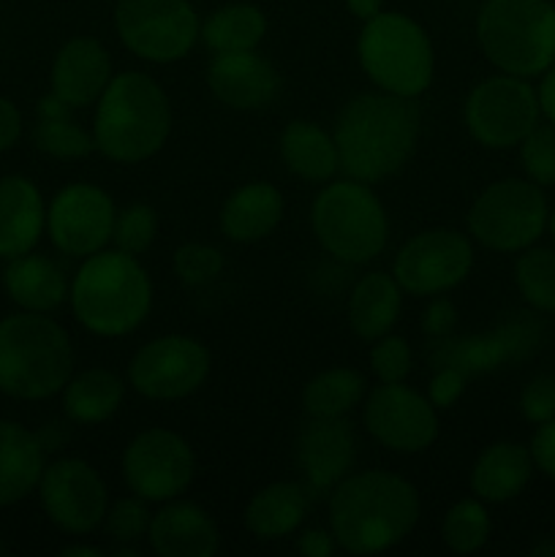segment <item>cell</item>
I'll return each mask as SVG.
<instances>
[{"instance_id": "6da1fadb", "label": "cell", "mask_w": 555, "mask_h": 557, "mask_svg": "<svg viewBox=\"0 0 555 557\" xmlns=\"http://www.w3.org/2000/svg\"><path fill=\"white\" fill-rule=\"evenodd\" d=\"M422 134L417 98L384 90L357 92L335 120L341 172L359 183L379 185L395 177L411 161Z\"/></svg>"}, {"instance_id": "7a4b0ae2", "label": "cell", "mask_w": 555, "mask_h": 557, "mask_svg": "<svg viewBox=\"0 0 555 557\" xmlns=\"http://www.w3.org/2000/svg\"><path fill=\"white\" fill-rule=\"evenodd\" d=\"M337 549L348 555H381L406 542L422 515L417 487L406 476L381 468L348 473L326 504Z\"/></svg>"}, {"instance_id": "3957f363", "label": "cell", "mask_w": 555, "mask_h": 557, "mask_svg": "<svg viewBox=\"0 0 555 557\" xmlns=\"http://www.w3.org/2000/svg\"><path fill=\"white\" fill-rule=\"evenodd\" d=\"M156 302L150 272L139 256L103 248L82 259L71 277L69 305L82 330L118 341L139 330Z\"/></svg>"}, {"instance_id": "277c9868", "label": "cell", "mask_w": 555, "mask_h": 557, "mask_svg": "<svg viewBox=\"0 0 555 557\" xmlns=\"http://www.w3.org/2000/svg\"><path fill=\"white\" fill-rule=\"evenodd\" d=\"M92 141L107 161H150L172 134V101L145 71H120L92 107Z\"/></svg>"}, {"instance_id": "5b68a950", "label": "cell", "mask_w": 555, "mask_h": 557, "mask_svg": "<svg viewBox=\"0 0 555 557\" xmlns=\"http://www.w3.org/2000/svg\"><path fill=\"white\" fill-rule=\"evenodd\" d=\"M74 375V343L49 313L0 319V392L11 400L41 403L60 395Z\"/></svg>"}, {"instance_id": "8992f818", "label": "cell", "mask_w": 555, "mask_h": 557, "mask_svg": "<svg viewBox=\"0 0 555 557\" xmlns=\"http://www.w3.org/2000/svg\"><path fill=\"white\" fill-rule=\"evenodd\" d=\"M313 237L343 264H368L390 243V215L373 185L346 177L321 185L310 205Z\"/></svg>"}, {"instance_id": "52a82bcc", "label": "cell", "mask_w": 555, "mask_h": 557, "mask_svg": "<svg viewBox=\"0 0 555 557\" xmlns=\"http://www.w3.org/2000/svg\"><path fill=\"white\" fill-rule=\"evenodd\" d=\"M473 33L501 74L533 79L555 63V3L550 0H484Z\"/></svg>"}, {"instance_id": "ba28073f", "label": "cell", "mask_w": 555, "mask_h": 557, "mask_svg": "<svg viewBox=\"0 0 555 557\" xmlns=\"http://www.w3.org/2000/svg\"><path fill=\"white\" fill-rule=\"evenodd\" d=\"M357 60L375 90L419 98L435 76V49L428 30L403 11H381L362 22Z\"/></svg>"}, {"instance_id": "9c48e42d", "label": "cell", "mask_w": 555, "mask_h": 557, "mask_svg": "<svg viewBox=\"0 0 555 557\" xmlns=\"http://www.w3.org/2000/svg\"><path fill=\"white\" fill-rule=\"evenodd\" d=\"M550 223L544 188L526 177L490 183L466 215L468 237L495 253H520L539 243Z\"/></svg>"}, {"instance_id": "30bf717a", "label": "cell", "mask_w": 555, "mask_h": 557, "mask_svg": "<svg viewBox=\"0 0 555 557\" xmlns=\"http://www.w3.org/2000/svg\"><path fill=\"white\" fill-rule=\"evenodd\" d=\"M201 20L190 0H114V33L134 58L180 63L199 44Z\"/></svg>"}, {"instance_id": "8fae6325", "label": "cell", "mask_w": 555, "mask_h": 557, "mask_svg": "<svg viewBox=\"0 0 555 557\" xmlns=\"http://www.w3.org/2000/svg\"><path fill=\"white\" fill-rule=\"evenodd\" d=\"M536 87L515 74H493L479 82L462 103V123L471 139L488 150H511L539 125Z\"/></svg>"}, {"instance_id": "7c38bea8", "label": "cell", "mask_w": 555, "mask_h": 557, "mask_svg": "<svg viewBox=\"0 0 555 557\" xmlns=\"http://www.w3.org/2000/svg\"><path fill=\"white\" fill-rule=\"evenodd\" d=\"M212 354L199 337L161 335L147 341L128 362V386L152 403H177L196 395L210 379Z\"/></svg>"}, {"instance_id": "4fadbf2b", "label": "cell", "mask_w": 555, "mask_h": 557, "mask_svg": "<svg viewBox=\"0 0 555 557\" xmlns=\"http://www.w3.org/2000/svg\"><path fill=\"white\" fill-rule=\"evenodd\" d=\"M125 487L147 504L183 498L196 479V455L188 441L169 428L136 433L120 460Z\"/></svg>"}, {"instance_id": "5bb4252c", "label": "cell", "mask_w": 555, "mask_h": 557, "mask_svg": "<svg viewBox=\"0 0 555 557\" xmlns=\"http://www.w3.org/2000/svg\"><path fill=\"white\" fill-rule=\"evenodd\" d=\"M473 239L455 228H424L414 234L392 261V275L411 297H441L468 281L473 270Z\"/></svg>"}, {"instance_id": "9a60e30c", "label": "cell", "mask_w": 555, "mask_h": 557, "mask_svg": "<svg viewBox=\"0 0 555 557\" xmlns=\"http://www.w3.org/2000/svg\"><path fill=\"white\" fill-rule=\"evenodd\" d=\"M36 493L47 520L69 536H90L107 520V482L96 466L79 457L47 462Z\"/></svg>"}, {"instance_id": "2e32d148", "label": "cell", "mask_w": 555, "mask_h": 557, "mask_svg": "<svg viewBox=\"0 0 555 557\" xmlns=\"http://www.w3.org/2000/svg\"><path fill=\"white\" fill-rule=\"evenodd\" d=\"M365 430L395 455H422L441 433L439 408L428 395L403 384H379L365 395Z\"/></svg>"}, {"instance_id": "e0dca14e", "label": "cell", "mask_w": 555, "mask_h": 557, "mask_svg": "<svg viewBox=\"0 0 555 557\" xmlns=\"http://www.w3.org/2000/svg\"><path fill=\"white\" fill-rule=\"evenodd\" d=\"M118 205L96 183H69L47 205V234L58 253L87 259L112 245Z\"/></svg>"}, {"instance_id": "ac0fdd59", "label": "cell", "mask_w": 555, "mask_h": 557, "mask_svg": "<svg viewBox=\"0 0 555 557\" xmlns=\"http://www.w3.org/2000/svg\"><path fill=\"white\" fill-rule=\"evenodd\" d=\"M539 343H542V326L531 315H515L511 321H504L493 330L477 332V335L441 337L430 348L428 357L433 368L435 364H452L468 375H482L531 357Z\"/></svg>"}, {"instance_id": "d6986e66", "label": "cell", "mask_w": 555, "mask_h": 557, "mask_svg": "<svg viewBox=\"0 0 555 557\" xmlns=\"http://www.w3.org/2000/svg\"><path fill=\"white\" fill-rule=\"evenodd\" d=\"M357 438L346 419H310L297 438V466L310 495H330L354 471Z\"/></svg>"}, {"instance_id": "ffe728a7", "label": "cell", "mask_w": 555, "mask_h": 557, "mask_svg": "<svg viewBox=\"0 0 555 557\" xmlns=\"http://www.w3.org/2000/svg\"><path fill=\"white\" fill-rule=\"evenodd\" d=\"M207 87L212 96L229 109L237 112H256L270 107L272 98L281 90V76L275 65L259 54V49L248 52H221L212 54L207 65Z\"/></svg>"}, {"instance_id": "44dd1931", "label": "cell", "mask_w": 555, "mask_h": 557, "mask_svg": "<svg viewBox=\"0 0 555 557\" xmlns=\"http://www.w3.org/2000/svg\"><path fill=\"white\" fill-rule=\"evenodd\" d=\"M112 76L109 49L92 36H74L54 52L49 69V92H54L71 109L96 107Z\"/></svg>"}, {"instance_id": "7402d4cb", "label": "cell", "mask_w": 555, "mask_h": 557, "mask_svg": "<svg viewBox=\"0 0 555 557\" xmlns=\"http://www.w3.org/2000/svg\"><path fill=\"white\" fill-rule=\"evenodd\" d=\"M147 542L161 557H212L221 549V531L199 504L174 498L152 511Z\"/></svg>"}, {"instance_id": "603a6c76", "label": "cell", "mask_w": 555, "mask_h": 557, "mask_svg": "<svg viewBox=\"0 0 555 557\" xmlns=\"http://www.w3.org/2000/svg\"><path fill=\"white\" fill-rule=\"evenodd\" d=\"M47 234V201L30 177H0V259L11 261L36 250Z\"/></svg>"}, {"instance_id": "cb8c5ba5", "label": "cell", "mask_w": 555, "mask_h": 557, "mask_svg": "<svg viewBox=\"0 0 555 557\" xmlns=\"http://www.w3.org/2000/svg\"><path fill=\"white\" fill-rule=\"evenodd\" d=\"M286 215V199L267 180H250L226 196L221 207V234L229 243L254 245L270 237Z\"/></svg>"}, {"instance_id": "d4e9b609", "label": "cell", "mask_w": 555, "mask_h": 557, "mask_svg": "<svg viewBox=\"0 0 555 557\" xmlns=\"http://www.w3.org/2000/svg\"><path fill=\"white\" fill-rule=\"evenodd\" d=\"M310 490L303 482H272L256 490L245 504V531L259 542H281L305 525L310 511Z\"/></svg>"}, {"instance_id": "484cf974", "label": "cell", "mask_w": 555, "mask_h": 557, "mask_svg": "<svg viewBox=\"0 0 555 557\" xmlns=\"http://www.w3.org/2000/svg\"><path fill=\"white\" fill-rule=\"evenodd\" d=\"M47 468L41 438L25 424L0 419V509L22 504L38 490Z\"/></svg>"}, {"instance_id": "4316f807", "label": "cell", "mask_w": 555, "mask_h": 557, "mask_svg": "<svg viewBox=\"0 0 555 557\" xmlns=\"http://www.w3.org/2000/svg\"><path fill=\"white\" fill-rule=\"evenodd\" d=\"M533 457L531 449L517 441H495L471 468V493L484 504H509L526 493L531 482Z\"/></svg>"}, {"instance_id": "83f0119b", "label": "cell", "mask_w": 555, "mask_h": 557, "mask_svg": "<svg viewBox=\"0 0 555 557\" xmlns=\"http://www.w3.org/2000/svg\"><path fill=\"white\" fill-rule=\"evenodd\" d=\"M3 288L11 302L27 313H52L69 302L71 281L60 264L49 256L30 253L16 256L5 264Z\"/></svg>"}, {"instance_id": "f1b7e54d", "label": "cell", "mask_w": 555, "mask_h": 557, "mask_svg": "<svg viewBox=\"0 0 555 557\" xmlns=\"http://www.w3.org/2000/svg\"><path fill=\"white\" fill-rule=\"evenodd\" d=\"M403 297H406V292L392 272L390 275L386 272H368V275L359 277L348 294L346 305L348 326H351L354 335L365 343L390 335L403 313Z\"/></svg>"}, {"instance_id": "f546056e", "label": "cell", "mask_w": 555, "mask_h": 557, "mask_svg": "<svg viewBox=\"0 0 555 557\" xmlns=\"http://www.w3.org/2000/svg\"><path fill=\"white\" fill-rule=\"evenodd\" d=\"M278 152H281L283 166L303 183L324 185L341 172L335 136L313 120L286 123V128L281 131V139H278Z\"/></svg>"}, {"instance_id": "4dcf8cb0", "label": "cell", "mask_w": 555, "mask_h": 557, "mask_svg": "<svg viewBox=\"0 0 555 557\" xmlns=\"http://www.w3.org/2000/svg\"><path fill=\"white\" fill-rule=\"evenodd\" d=\"M125 379L109 368H87L74 373L63 386V413L69 422L92 428L103 424L120 411L125 400Z\"/></svg>"}, {"instance_id": "1f68e13d", "label": "cell", "mask_w": 555, "mask_h": 557, "mask_svg": "<svg viewBox=\"0 0 555 557\" xmlns=\"http://www.w3.org/2000/svg\"><path fill=\"white\" fill-rule=\"evenodd\" d=\"M267 36V14L256 3H226L201 20L199 41L212 54L259 49Z\"/></svg>"}, {"instance_id": "d6a6232c", "label": "cell", "mask_w": 555, "mask_h": 557, "mask_svg": "<svg viewBox=\"0 0 555 557\" xmlns=\"http://www.w3.org/2000/svg\"><path fill=\"white\" fill-rule=\"evenodd\" d=\"M368 395L365 375L354 368H326L303 386V411L310 419H346Z\"/></svg>"}, {"instance_id": "836d02e7", "label": "cell", "mask_w": 555, "mask_h": 557, "mask_svg": "<svg viewBox=\"0 0 555 557\" xmlns=\"http://www.w3.org/2000/svg\"><path fill=\"white\" fill-rule=\"evenodd\" d=\"M493 533V520L484 500L462 498L446 509L444 520H441V542L449 553L457 555H473L490 542Z\"/></svg>"}, {"instance_id": "e575fe53", "label": "cell", "mask_w": 555, "mask_h": 557, "mask_svg": "<svg viewBox=\"0 0 555 557\" xmlns=\"http://www.w3.org/2000/svg\"><path fill=\"white\" fill-rule=\"evenodd\" d=\"M515 286L528 308L555 315V248L531 245L520 250L515 261Z\"/></svg>"}, {"instance_id": "d590c367", "label": "cell", "mask_w": 555, "mask_h": 557, "mask_svg": "<svg viewBox=\"0 0 555 557\" xmlns=\"http://www.w3.org/2000/svg\"><path fill=\"white\" fill-rule=\"evenodd\" d=\"M33 147L58 161H79V158L96 152L92 131L82 128L74 114L71 117H38V123L33 125Z\"/></svg>"}, {"instance_id": "8d00e7d4", "label": "cell", "mask_w": 555, "mask_h": 557, "mask_svg": "<svg viewBox=\"0 0 555 557\" xmlns=\"http://www.w3.org/2000/svg\"><path fill=\"white\" fill-rule=\"evenodd\" d=\"M158 237V212L147 201H131L128 207L118 210L114 218L112 248L125 250L131 256H145Z\"/></svg>"}, {"instance_id": "74e56055", "label": "cell", "mask_w": 555, "mask_h": 557, "mask_svg": "<svg viewBox=\"0 0 555 557\" xmlns=\"http://www.w3.org/2000/svg\"><path fill=\"white\" fill-rule=\"evenodd\" d=\"M226 267L221 250L207 243H183L172 256V270L183 286L199 288L218 281Z\"/></svg>"}, {"instance_id": "f35d334b", "label": "cell", "mask_w": 555, "mask_h": 557, "mask_svg": "<svg viewBox=\"0 0 555 557\" xmlns=\"http://www.w3.org/2000/svg\"><path fill=\"white\" fill-rule=\"evenodd\" d=\"M520 150V166L526 180L536 183L539 188L555 185V125L539 123L526 139L517 145Z\"/></svg>"}, {"instance_id": "ab89813d", "label": "cell", "mask_w": 555, "mask_h": 557, "mask_svg": "<svg viewBox=\"0 0 555 557\" xmlns=\"http://www.w3.org/2000/svg\"><path fill=\"white\" fill-rule=\"evenodd\" d=\"M147 506L150 504L134 493H131V498H120L114 500V504H109L103 528H107V533L120 544V547H125V544L134 547L141 539H147L152 520V511L147 509Z\"/></svg>"}, {"instance_id": "60d3db41", "label": "cell", "mask_w": 555, "mask_h": 557, "mask_svg": "<svg viewBox=\"0 0 555 557\" xmlns=\"http://www.w3.org/2000/svg\"><path fill=\"white\" fill-rule=\"evenodd\" d=\"M370 370L379 384H403L414 370V351L406 337L384 335L370 343Z\"/></svg>"}, {"instance_id": "b9f144b4", "label": "cell", "mask_w": 555, "mask_h": 557, "mask_svg": "<svg viewBox=\"0 0 555 557\" xmlns=\"http://www.w3.org/2000/svg\"><path fill=\"white\" fill-rule=\"evenodd\" d=\"M520 413L531 424H544L555 419V373H542L522 386Z\"/></svg>"}, {"instance_id": "7bdbcfd3", "label": "cell", "mask_w": 555, "mask_h": 557, "mask_svg": "<svg viewBox=\"0 0 555 557\" xmlns=\"http://www.w3.org/2000/svg\"><path fill=\"white\" fill-rule=\"evenodd\" d=\"M471 375L462 373L460 368H452V364H435L433 379L428 384V397L439 411L446 408H455L460 403V397L466 395V386Z\"/></svg>"}, {"instance_id": "ee69618b", "label": "cell", "mask_w": 555, "mask_h": 557, "mask_svg": "<svg viewBox=\"0 0 555 557\" xmlns=\"http://www.w3.org/2000/svg\"><path fill=\"white\" fill-rule=\"evenodd\" d=\"M457 324V308L444 299V294L435 299H430V305L422 313V332L428 341H441V337L452 335Z\"/></svg>"}, {"instance_id": "f6af8a7d", "label": "cell", "mask_w": 555, "mask_h": 557, "mask_svg": "<svg viewBox=\"0 0 555 557\" xmlns=\"http://www.w3.org/2000/svg\"><path fill=\"white\" fill-rule=\"evenodd\" d=\"M528 449H531L536 471H542L544 476L555 482V419L536 424V433H533Z\"/></svg>"}, {"instance_id": "bcb514c9", "label": "cell", "mask_w": 555, "mask_h": 557, "mask_svg": "<svg viewBox=\"0 0 555 557\" xmlns=\"http://www.w3.org/2000/svg\"><path fill=\"white\" fill-rule=\"evenodd\" d=\"M25 120H22L20 107L11 98L0 96V152L14 150L16 141L22 139Z\"/></svg>"}, {"instance_id": "7dc6e473", "label": "cell", "mask_w": 555, "mask_h": 557, "mask_svg": "<svg viewBox=\"0 0 555 557\" xmlns=\"http://www.w3.org/2000/svg\"><path fill=\"white\" fill-rule=\"evenodd\" d=\"M297 549L305 557H332L337 553V542L332 536V531H324V528H305V531H299Z\"/></svg>"}, {"instance_id": "c3c4849f", "label": "cell", "mask_w": 555, "mask_h": 557, "mask_svg": "<svg viewBox=\"0 0 555 557\" xmlns=\"http://www.w3.org/2000/svg\"><path fill=\"white\" fill-rule=\"evenodd\" d=\"M536 96H539V109H542V117L547 120V123L555 125V63L550 65V69L542 74V79H539Z\"/></svg>"}, {"instance_id": "681fc988", "label": "cell", "mask_w": 555, "mask_h": 557, "mask_svg": "<svg viewBox=\"0 0 555 557\" xmlns=\"http://www.w3.org/2000/svg\"><path fill=\"white\" fill-rule=\"evenodd\" d=\"M38 117H71V114L76 112V109H71L69 103L65 101H60L58 96H54V92H47V96L41 98V101H38Z\"/></svg>"}, {"instance_id": "f907efd6", "label": "cell", "mask_w": 555, "mask_h": 557, "mask_svg": "<svg viewBox=\"0 0 555 557\" xmlns=\"http://www.w3.org/2000/svg\"><path fill=\"white\" fill-rule=\"evenodd\" d=\"M346 9L351 11V16H357L359 22H368L384 11V0H346Z\"/></svg>"}, {"instance_id": "816d5d0a", "label": "cell", "mask_w": 555, "mask_h": 557, "mask_svg": "<svg viewBox=\"0 0 555 557\" xmlns=\"http://www.w3.org/2000/svg\"><path fill=\"white\" fill-rule=\"evenodd\" d=\"M60 555H65V557H101L103 553L98 547H87V544H71V547L60 549Z\"/></svg>"}, {"instance_id": "f5cc1de1", "label": "cell", "mask_w": 555, "mask_h": 557, "mask_svg": "<svg viewBox=\"0 0 555 557\" xmlns=\"http://www.w3.org/2000/svg\"><path fill=\"white\" fill-rule=\"evenodd\" d=\"M547 232H550V237H553V245H555V210L550 212V223H547Z\"/></svg>"}]
</instances>
